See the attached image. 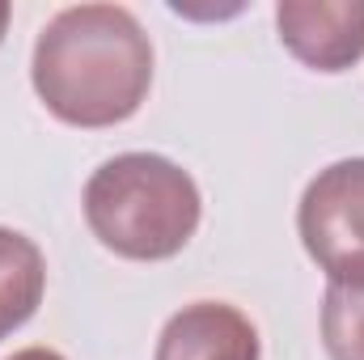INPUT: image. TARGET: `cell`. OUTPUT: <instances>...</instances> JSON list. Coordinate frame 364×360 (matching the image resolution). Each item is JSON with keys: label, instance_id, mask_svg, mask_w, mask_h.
<instances>
[{"label": "cell", "instance_id": "obj_1", "mask_svg": "<svg viewBox=\"0 0 364 360\" xmlns=\"http://www.w3.org/2000/svg\"><path fill=\"white\" fill-rule=\"evenodd\" d=\"M30 85L68 127L127 123L153 90V43L123 4H68L34 38Z\"/></svg>", "mask_w": 364, "mask_h": 360}, {"label": "cell", "instance_id": "obj_2", "mask_svg": "<svg viewBox=\"0 0 364 360\" xmlns=\"http://www.w3.org/2000/svg\"><path fill=\"white\" fill-rule=\"evenodd\" d=\"M81 208L90 233L110 255L166 263L195 238L203 195L178 162L161 153H119L90 174Z\"/></svg>", "mask_w": 364, "mask_h": 360}, {"label": "cell", "instance_id": "obj_3", "mask_svg": "<svg viewBox=\"0 0 364 360\" xmlns=\"http://www.w3.org/2000/svg\"><path fill=\"white\" fill-rule=\"evenodd\" d=\"M296 233L326 284L364 280V157H343L318 170L301 203Z\"/></svg>", "mask_w": 364, "mask_h": 360}, {"label": "cell", "instance_id": "obj_4", "mask_svg": "<svg viewBox=\"0 0 364 360\" xmlns=\"http://www.w3.org/2000/svg\"><path fill=\"white\" fill-rule=\"evenodd\" d=\"M275 30L284 51L314 73H348L364 60V0H284Z\"/></svg>", "mask_w": 364, "mask_h": 360}, {"label": "cell", "instance_id": "obj_5", "mask_svg": "<svg viewBox=\"0 0 364 360\" xmlns=\"http://www.w3.org/2000/svg\"><path fill=\"white\" fill-rule=\"evenodd\" d=\"M153 360H263V344L237 305L191 301L161 327Z\"/></svg>", "mask_w": 364, "mask_h": 360}, {"label": "cell", "instance_id": "obj_6", "mask_svg": "<svg viewBox=\"0 0 364 360\" xmlns=\"http://www.w3.org/2000/svg\"><path fill=\"white\" fill-rule=\"evenodd\" d=\"M47 292V259L34 238L0 225V339L21 331Z\"/></svg>", "mask_w": 364, "mask_h": 360}, {"label": "cell", "instance_id": "obj_7", "mask_svg": "<svg viewBox=\"0 0 364 360\" xmlns=\"http://www.w3.org/2000/svg\"><path fill=\"white\" fill-rule=\"evenodd\" d=\"M322 348L331 360H364V280L360 284H326Z\"/></svg>", "mask_w": 364, "mask_h": 360}, {"label": "cell", "instance_id": "obj_8", "mask_svg": "<svg viewBox=\"0 0 364 360\" xmlns=\"http://www.w3.org/2000/svg\"><path fill=\"white\" fill-rule=\"evenodd\" d=\"M9 360H68V356H60L55 348H21V352H13Z\"/></svg>", "mask_w": 364, "mask_h": 360}, {"label": "cell", "instance_id": "obj_9", "mask_svg": "<svg viewBox=\"0 0 364 360\" xmlns=\"http://www.w3.org/2000/svg\"><path fill=\"white\" fill-rule=\"evenodd\" d=\"M9 17H13V4L0 0V43H4V30H9Z\"/></svg>", "mask_w": 364, "mask_h": 360}]
</instances>
